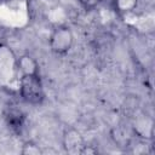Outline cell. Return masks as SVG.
Segmentation results:
<instances>
[{"instance_id": "cell-9", "label": "cell", "mask_w": 155, "mask_h": 155, "mask_svg": "<svg viewBox=\"0 0 155 155\" xmlns=\"http://www.w3.org/2000/svg\"><path fill=\"white\" fill-rule=\"evenodd\" d=\"M76 1L86 11H91V10L96 8L101 2V0H76Z\"/></svg>"}, {"instance_id": "cell-7", "label": "cell", "mask_w": 155, "mask_h": 155, "mask_svg": "<svg viewBox=\"0 0 155 155\" xmlns=\"http://www.w3.org/2000/svg\"><path fill=\"white\" fill-rule=\"evenodd\" d=\"M137 5H138V0H114L115 10L121 15H127L133 12Z\"/></svg>"}, {"instance_id": "cell-3", "label": "cell", "mask_w": 155, "mask_h": 155, "mask_svg": "<svg viewBox=\"0 0 155 155\" xmlns=\"http://www.w3.org/2000/svg\"><path fill=\"white\" fill-rule=\"evenodd\" d=\"M62 144L68 154H80V150L86 143L82 134L76 128L69 127L63 132Z\"/></svg>"}, {"instance_id": "cell-10", "label": "cell", "mask_w": 155, "mask_h": 155, "mask_svg": "<svg viewBox=\"0 0 155 155\" xmlns=\"http://www.w3.org/2000/svg\"><path fill=\"white\" fill-rule=\"evenodd\" d=\"M97 153H98V149L94 145H87V144H85L82 147V149L80 150L81 155H92V154H97Z\"/></svg>"}, {"instance_id": "cell-2", "label": "cell", "mask_w": 155, "mask_h": 155, "mask_svg": "<svg viewBox=\"0 0 155 155\" xmlns=\"http://www.w3.org/2000/svg\"><path fill=\"white\" fill-rule=\"evenodd\" d=\"M74 44V34L70 27L62 24L57 25L50 34L48 45L51 51L57 56L67 54Z\"/></svg>"}, {"instance_id": "cell-4", "label": "cell", "mask_w": 155, "mask_h": 155, "mask_svg": "<svg viewBox=\"0 0 155 155\" xmlns=\"http://www.w3.org/2000/svg\"><path fill=\"white\" fill-rule=\"evenodd\" d=\"M16 70H17V73H19V76L38 75L39 74V63L33 56L24 53L16 58Z\"/></svg>"}, {"instance_id": "cell-5", "label": "cell", "mask_w": 155, "mask_h": 155, "mask_svg": "<svg viewBox=\"0 0 155 155\" xmlns=\"http://www.w3.org/2000/svg\"><path fill=\"white\" fill-rule=\"evenodd\" d=\"M16 56L11 51L10 47L0 45V74L6 75L8 78V73L11 76L13 75L12 73H16Z\"/></svg>"}, {"instance_id": "cell-8", "label": "cell", "mask_w": 155, "mask_h": 155, "mask_svg": "<svg viewBox=\"0 0 155 155\" xmlns=\"http://www.w3.org/2000/svg\"><path fill=\"white\" fill-rule=\"evenodd\" d=\"M21 154L22 155H42L44 154V149H41L40 145H38L35 142L27 140L22 145Z\"/></svg>"}, {"instance_id": "cell-6", "label": "cell", "mask_w": 155, "mask_h": 155, "mask_svg": "<svg viewBox=\"0 0 155 155\" xmlns=\"http://www.w3.org/2000/svg\"><path fill=\"white\" fill-rule=\"evenodd\" d=\"M6 120H7V125L15 130V131H18L21 130V127L23 126V122H24V115L21 113V110H17V109H11L7 115H6Z\"/></svg>"}, {"instance_id": "cell-1", "label": "cell", "mask_w": 155, "mask_h": 155, "mask_svg": "<svg viewBox=\"0 0 155 155\" xmlns=\"http://www.w3.org/2000/svg\"><path fill=\"white\" fill-rule=\"evenodd\" d=\"M19 96L31 105H39L45 99L44 85L40 75H22L19 76Z\"/></svg>"}]
</instances>
